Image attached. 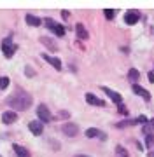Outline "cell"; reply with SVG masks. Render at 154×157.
<instances>
[{
    "instance_id": "cell-1",
    "label": "cell",
    "mask_w": 154,
    "mask_h": 157,
    "mask_svg": "<svg viewBox=\"0 0 154 157\" xmlns=\"http://www.w3.org/2000/svg\"><path fill=\"white\" fill-rule=\"evenodd\" d=\"M32 101H34L32 94L25 93V91H18V93H14V94L7 100V105L12 107L14 110H18V112H23V110H26V108L32 105Z\"/></svg>"
},
{
    "instance_id": "cell-2",
    "label": "cell",
    "mask_w": 154,
    "mask_h": 157,
    "mask_svg": "<svg viewBox=\"0 0 154 157\" xmlns=\"http://www.w3.org/2000/svg\"><path fill=\"white\" fill-rule=\"evenodd\" d=\"M44 23H46V26L51 30L54 35H58V37H63V35H65V28H63L60 23L54 21V19H51V17H46V19H44Z\"/></svg>"
},
{
    "instance_id": "cell-3",
    "label": "cell",
    "mask_w": 154,
    "mask_h": 157,
    "mask_svg": "<svg viewBox=\"0 0 154 157\" xmlns=\"http://www.w3.org/2000/svg\"><path fill=\"white\" fill-rule=\"evenodd\" d=\"M2 51H4L6 58H12L14 51H16V47H14V44H12V39H11V37H6V39L2 40Z\"/></svg>"
},
{
    "instance_id": "cell-4",
    "label": "cell",
    "mask_w": 154,
    "mask_h": 157,
    "mask_svg": "<svg viewBox=\"0 0 154 157\" xmlns=\"http://www.w3.org/2000/svg\"><path fill=\"white\" fill-rule=\"evenodd\" d=\"M37 115H39V119H40V122H49L51 121V112H49V108L42 103V105H39L37 107Z\"/></svg>"
},
{
    "instance_id": "cell-5",
    "label": "cell",
    "mask_w": 154,
    "mask_h": 157,
    "mask_svg": "<svg viewBox=\"0 0 154 157\" xmlns=\"http://www.w3.org/2000/svg\"><path fill=\"white\" fill-rule=\"evenodd\" d=\"M61 131L67 136H72V138H74V136H77V133H79V126H77V124H74V122H67L61 128Z\"/></svg>"
},
{
    "instance_id": "cell-6",
    "label": "cell",
    "mask_w": 154,
    "mask_h": 157,
    "mask_svg": "<svg viewBox=\"0 0 154 157\" xmlns=\"http://www.w3.org/2000/svg\"><path fill=\"white\" fill-rule=\"evenodd\" d=\"M102 91L109 96V98H110V100L114 101V103H117V105H123V98H121L119 93H116V91H112L110 87H105V86L102 87Z\"/></svg>"
},
{
    "instance_id": "cell-7",
    "label": "cell",
    "mask_w": 154,
    "mask_h": 157,
    "mask_svg": "<svg viewBox=\"0 0 154 157\" xmlns=\"http://www.w3.org/2000/svg\"><path fill=\"white\" fill-rule=\"evenodd\" d=\"M138 17H140V12L138 11H135V9L133 11H128L124 14V23L126 25H135L138 21Z\"/></svg>"
},
{
    "instance_id": "cell-8",
    "label": "cell",
    "mask_w": 154,
    "mask_h": 157,
    "mask_svg": "<svg viewBox=\"0 0 154 157\" xmlns=\"http://www.w3.org/2000/svg\"><path fill=\"white\" fill-rule=\"evenodd\" d=\"M28 128H30V131H32L35 136H40V135H42V129H44V126H42V122H40V121H30Z\"/></svg>"
},
{
    "instance_id": "cell-9",
    "label": "cell",
    "mask_w": 154,
    "mask_h": 157,
    "mask_svg": "<svg viewBox=\"0 0 154 157\" xmlns=\"http://www.w3.org/2000/svg\"><path fill=\"white\" fill-rule=\"evenodd\" d=\"M18 121V113L12 112V110H9V112H4L2 113V122L4 124H12Z\"/></svg>"
},
{
    "instance_id": "cell-10",
    "label": "cell",
    "mask_w": 154,
    "mask_h": 157,
    "mask_svg": "<svg viewBox=\"0 0 154 157\" xmlns=\"http://www.w3.org/2000/svg\"><path fill=\"white\" fill-rule=\"evenodd\" d=\"M42 59H44V61H47L53 68H56V70H61V61H60L58 58H53V56H49V54H42Z\"/></svg>"
},
{
    "instance_id": "cell-11",
    "label": "cell",
    "mask_w": 154,
    "mask_h": 157,
    "mask_svg": "<svg viewBox=\"0 0 154 157\" xmlns=\"http://www.w3.org/2000/svg\"><path fill=\"white\" fill-rule=\"evenodd\" d=\"M86 101L91 103V105H95V107H105V101L100 100V98H97V96L91 94V93H86Z\"/></svg>"
},
{
    "instance_id": "cell-12",
    "label": "cell",
    "mask_w": 154,
    "mask_h": 157,
    "mask_svg": "<svg viewBox=\"0 0 154 157\" xmlns=\"http://www.w3.org/2000/svg\"><path fill=\"white\" fill-rule=\"evenodd\" d=\"M86 136L88 138H97V136H100L102 140H105L107 136H105V133H102L100 129H97V128H89V129H86Z\"/></svg>"
},
{
    "instance_id": "cell-13",
    "label": "cell",
    "mask_w": 154,
    "mask_h": 157,
    "mask_svg": "<svg viewBox=\"0 0 154 157\" xmlns=\"http://www.w3.org/2000/svg\"><path fill=\"white\" fill-rule=\"evenodd\" d=\"M75 33H77V37H79L81 40L88 39V32H86V28H84L82 23H77V25H75Z\"/></svg>"
},
{
    "instance_id": "cell-14",
    "label": "cell",
    "mask_w": 154,
    "mask_h": 157,
    "mask_svg": "<svg viewBox=\"0 0 154 157\" xmlns=\"http://www.w3.org/2000/svg\"><path fill=\"white\" fill-rule=\"evenodd\" d=\"M133 91H135V93H137L138 96H142V98H144L145 101L151 100V94H149V93H147L145 89H144V87H140L138 84H133Z\"/></svg>"
},
{
    "instance_id": "cell-15",
    "label": "cell",
    "mask_w": 154,
    "mask_h": 157,
    "mask_svg": "<svg viewBox=\"0 0 154 157\" xmlns=\"http://www.w3.org/2000/svg\"><path fill=\"white\" fill-rule=\"evenodd\" d=\"M26 23H28L30 26H39L40 23H44L40 17L34 16V14H26Z\"/></svg>"
},
{
    "instance_id": "cell-16",
    "label": "cell",
    "mask_w": 154,
    "mask_h": 157,
    "mask_svg": "<svg viewBox=\"0 0 154 157\" xmlns=\"http://www.w3.org/2000/svg\"><path fill=\"white\" fill-rule=\"evenodd\" d=\"M12 148H14V152H16V155H18V157H30V152L26 150L25 147H21V145H14Z\"/></svg>"
},
{
    "instance_id": "cell-17",
    "label": "cell",
    "mask_w": 154,
    "mask_h": 157,
    "mask_svg": "<svg viewBox=\"0 0 154 157\" xmlns=\"http://www.w3.org/2000/svg\"><path fill=\"white\" fill-rule=\"evenodd\" d=\"M138 78H140V73H138V70H135V68H130V72H128V80H131V82L135 84Z\"/></svg>"
},
{
    "instance_id": "cell-18",
    "label": "cell",
    "mask_w": 154,
    "mask_h": 157,
    "mask_svg": "<svg viewBox=\"0 0 154 157\" xmlns=\"http://www.w3.org/2000/svg\"><path fill=\"white\" fill-rule=\"evenodd\" d=\"M116 155H117V157H130V155H128V150H126L123 145L116 147Z\"/></svg>"
},
{
    "instance_id": "cell-19",
    "label": "cell",
    "mask_w": 154,
    "mask_h": 157,
    "mask_svg": "<svg viewBox=\"0 0 154 157\" xmlns=\"http://www.w3.org/2000/svg\"><path fill=\"white\" fill-rule=\"evenodd\" d=\"M152 129H154V119H151V121L144 126V133H145V135H152Z\"/></svg>"
},
{
    "instance_id": "cell-20",
    "label": "cell",
    "mask_w": 154,
    "mask_h": 157,
    "mask_svg": "<svg viewBox=\"0 0 154 157\" xmlns=\"http://www.w3.org/2000/svg\"><path fill=\"white\" fill-rule=\"evenodd\" d=\"M145 145H147L149 148L154 147V135H145Z\"/></svg>"
},
{
    "instance_id": "cell-21",
    "label": "cell",
    "mask_w": 154,
    "mask_h": 157,
    "mask_svg": "<svg viewBox=\"0 0 154 157\" xmlns=\"http://www.w3.org/2000/svg\"><path fill=\"white\" fill-rule=\"evenodd\" d=\"M9 86V77H0V89H6Z\"/></svg>"
},
{
    "instance_id": "cell-22",
    "label": "cell",
    "mask_w": 154,
    "mask_h": 157,
    "mask_svg": "<svg viewBox=\"0 0 154 157\" xmlns=\"http://www.w3.org/2000/svg\"><path fill=\"white\" fill-rule=\"evenodd\" d=\"M40 42H42V44H46V45H49V47H51V51L56 49V47H54V44H53L51 40H47L46 37H42V39H40Z\"/></svg>"
},
{
    "instance_id": "cell-23",
    "label": "cell",
    "mask_w": 154,
    "mask_h": 157,
    "mask_svg": "<svg viewBox=\"0 0 154 157\" xmlns=\"http://www.w3.org/2000/svg\"><path fill=\"white\" fill-rule=\"evenodd\" d=\"M114 16H116V11H114V9H105V17H107V19H112Z\"/></svg>"
},
{
    "instance_id": "cell-24",
    "label": "cell",
    "mask_w": 154,
    "mask_h": 157,
    "mask_svg": "<svg viewBox=\"0 0 154 157\" xmlns=\"http://www.w3.org/2000/svg\"><path fill=\"white\" fill-rule=\"evenodd\" d=\"M147 122H149V119L145 117V115H140V117H137V124H142V126H145Z\"/></svg>"
},
{
    "instance_id": "cell-25",
    "label": "cell",
    "mask_w": 154,
    "mask_h": 157,
    "mask_svg": "<svg viewBox=\"0 0 154 157\" xmlns=\"http://www.w3.org/2000/svg\"><path fill=\"white\" fill-rule=\"evenodd\" d=\"M25 73H26L28 77H34V75H35V70H34V68H30V67H26V68H25Z\"/></svg>"
},
{
    "instance_id": "cell-26",
    "label": "cell",
    "mask_w": 154,
    "mask_h": 157,
    "mask_svg": "<svg viewBox=\"0 0 154 157\" xmlns=\"http://www.w3.org/2000/svg\"><path fill=\"white\" fill-rule=\"evenodd\" d=\"M149 82H154V72H149Z\"/></svg>"
},
{
    "instance_id": "cell-27",
    "label": "cell",
    "mask_w": 154,
    "mask_h": 157,
    "mask_svg": "<svg viewBox=\"0 0 154 157\" xmlns=\"http://www.w3.org/2000/svg\"><path fill=\"white\" fill-rule=\"evenodd\" d=\"M119 112H121V113H128V112H126V108L123 107V105H119Z\"/></svg>"
},
{
    "instance_id": "cell-28",
    "label": "cell",
    "mask_w": 154,
    "mask_h": 157,
    "mask_svg": "<svg viewBox=\"0 0 154 157\" xmlns=\"http://www.w3.org/2000/svg\"><path fill=\"white\" fill-rule=\"evenodd\" d=\"M74 157H89V155H84V154H79V155H74Z\"/></svg>"
},
{
    "instance_id": "cell-29",
    "label": "cell",
    "mask_w": 154,
    "mask_h": 157,
    "mask_svg": "<svg viewBox=\"0 0 154 157\" xmlns=\"http://www.w3.org/2000/svg\"><path fill=\"white\" fill-rule=\"evenodd\" d=\"M0 157H2V155H0Z\"/></svg>"
}]
</instances>
